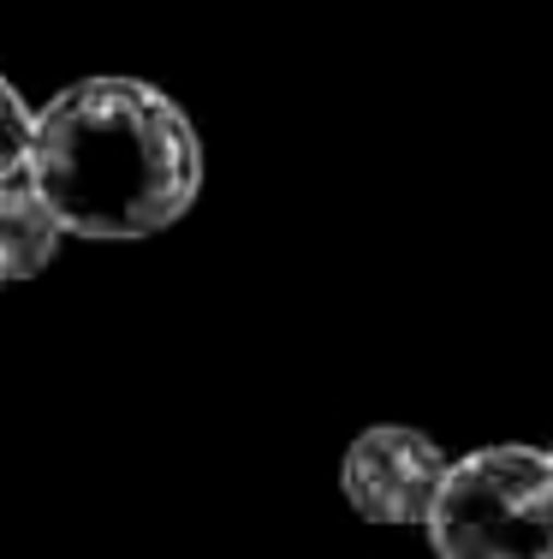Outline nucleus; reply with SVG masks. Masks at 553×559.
Instances as JSON below:
<instances>
[{"mask_svg": "<svg viewBox=\"0 0 553 559\" xmlns=\"http://www.w3.org/2000/svg\"><path fill=\"white\" fill-rule=\"evenodd\" d=\"M24 179L77 238H155L191 215L203 191V143L161 84L96 72L36 108Z\"/></svg>", "mask_w": 553, "mask_h": 559, "instance_id": "obj_1", "label": "nucleus"}, {"mask_svg": "<svg viewBox=\"0 0 553 559\" xmlns=\"http://www.w3.org/2000/svg\"><path fill=\"white\" fill-rule=\"evenodd\" d=\"M423 530L434 559H553V452L494 441L453 459Z\"/></svg>", "mask_w": 553, "mask_h": 559, "instance_id": "obj_2", "label": "nucleus"}, {"mask_svg": "<svg viewBox=\"0 0 553 559\" xmlns=\"http://www.w3.org/2000/svg\"><path fill=\"white\" fill-rule=\"evenodd\" d=\"M453 459L411 423H375L339 459V495L363 524H429Z\"/></svg>", "mask_w": 553, "mask_h": 559, "instance_id": "obj_3", "label": "nucleus"}, {"mask_svg": "<svg viewBox=\"0 0 553 559\" xmlns=\"http://www.w3.org/2000/svg\"><path fill=\"white\" fill-rule=\"evenodd\" d=\"M65 226L55 221V209L43 203L31 179H7L0 185V292L24 286L55 262Z\"/></svg>", "mask_w": 553, "mask_h": 559, "instance_id": "obj_4", "label": "nucleus"}, {"mask_svg": "<svg viewBox=\"0 0 553 559\" xmlns=\"http://www.w3.org/2000/svg\"><path fill=\"white\" fill-rule=\"evenodd\" d=\"M31 138H36V114L24 108L12 78H0V185L24 179V167H31Z\"/></svg>", "mask_w": 553, "mask_h": 559, "instance_id": "obj_5", "label": "nucleus"}, {"mask_svg": "<svg viewBox=\"0 0 553 559\" xmlns=\"http://www.w3.org/2000/svg\"><path fill=\"white\" fill-rule=\"evenodd\" d=\"M548 452H553V447H548Z\"/></svg>", "mask_w": 553, "mask_h": 559, "instance_id": "obj_6", "label": "nucleus"}]
</instances>
